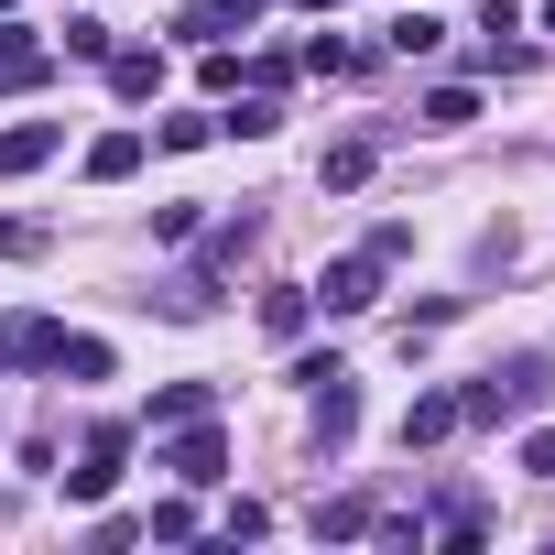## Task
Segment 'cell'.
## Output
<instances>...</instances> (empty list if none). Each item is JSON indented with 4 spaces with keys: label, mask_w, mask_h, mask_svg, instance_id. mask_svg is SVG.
I'll return each mask as SVG.
<instances>
[{
    "label": "cell",
    "mask_w": 555,
    "mask_h": 555,
    "mask_svg": "<svg viewBox=\"0 0 555 555\" xmlns=\"http://www.w3.org/2000/svg\"><path fill=\"white\" fill-rule=\"evenodd\" d=\"M544 392H555L544 360H501V371H479V382L457 392V414H468V425H512V414H533Z\"/></svg>",
    "instance_id": "1"
},
{
    "label": "cell",
    "mask_w": 555,
    "mask_h": 555,
    "mask_svg": "<svg viewBox=\"0 0 555 555\" xmlns=\"http://www.w3.org/2000/svg\"><path fill=\"white\" fill-rule=\"evenodd\" d=\"M153 468H164L175 490H218V479H229V436H218L207 414H196V425H164V436H153Z\"/></svg>",
    "instance_id": "2"
},
{
    "label": "cell",
    "mask_w": 555,
    "mask_h": 555,
    "mask_svg": "<svg viewBox=\"0 0 555 555\" xmlns=\"http://www.w3.org/2000/svg\"><path fill=\"white\" fill-rule=\"evenodd\" d=\"M382 272H392V261H382V250L360 240V250H338V261L317 272L306 295H317V317H371V306H382Z\"/></svg>",
    "instance_id": "3"
},
{
    "label": "cell",
    "mask_w": 555,
    "mask_h": 555,
    "mask_svg": "<svg viewBox=\"0 0 555 555\" xmlns=\"http://www.w3.org/2000/svg\"><path fill=\"white\" fill-rule=\"evenodd\" d=\"M120 468H131V425H99V436L77 447V468H66V501H77V512H99V501L120 490Z\"/></svg>",
    "instance_id": "4"
},
{
    "label": "cell",
    "mask_w": 555,
    "mask_h": 555,
    "mask_svg": "<svg viewBox=\"0 0 555 555\" xmlns=\"http://www.w3.org/2000/svg\"><path fill=\"white\" fill-rule=\"evenodd\" d=\"M272 12V0H196V12H175V44H229Z\"/></svg>",
    "instance_id": "5"
},
{
    "label": "cell",
    "mask_w": 555,
    "mask_h": 555,
    "mask_svg": "<svg viewBox=\"0 0 555 555\" xmlns=\"http://www.w3.org/2000/svg\"><path fill=\"white\" fill-rule=\"evenodd\" d=\"M360 436V382H349V360L317 382V447H349Z\"/></svg>",
    "instance_id": "6"
},
{
    "label": "cell",
    "mask_w": 555,
    "mask_h": 555,
    "mask_svg": "<svg viewBox=\"0 0 555 555\" xmlns=\"http://www.w3.org/2000/svg\"><path fill=\"white\" fill-rule=\"evenodd\" d=\"M44 360H55V317H0V382L44 371Z\"/></svg>",
    "instance_id": "7"
},
{
    "label": "cell",
    "mask_w": 555,
    "mask_h": 555,
    "mask_svg": "<svg viewBox=\"0 0 555 555\" xmlns=\"http://www.w3.org/2000/svg\"><path fill=\"white\" fill-rule=\"evenodd\" d=\"M457 425H468V414H457V392H414V403H403V457H414V447H447Z\"/></svg>",
    "instance_id": "8"
},
{
    "label": "cell",
    "mask_w": 555,
    "mask_h": 555,
    "mask_svg": "<svg viewBox=\"0 0 555 555\" xmlns=\"http://www.w3.org/2000/svg\"><path fill=\"white\" fill-rule=\"evenodd\" d=\"M44 44H34V23H12V12H0V88H44Z\"/></svg>",
    "instance_id": "9"
},
{
    "label": "cell",
    "mask_w": 555,
    "mask_h": 555,
    "mask_svg": "<svg viewBox=\"0 0 555 555\" xmlns=\"http://www.w3.org/2000/svg\"><path fill=\"white\" fill-rule=\"evenodd\" d=\"M153 88H164V55H153V44H109V99H131V109H142Z\"/></svg>",
    "instance_id": "10"
},
{
    "label": "cell",
    "mask_w": 555,
    "mask_h": 555,
    "mask_svg": "<svg viewBox=\"0 0 555 555\" xmlns=\"http://www.w3.org/2000/svg\"><path fill=\"white\" fill-rule=\"evenodd\" d=\"M142 153H153L142 131H99V142H88V185H131V175H142Z\"/></svg>",
    "instance_id": "11"
},
{
    "label": "cell",
    "mask_w": 555,
    "mask_h": 555,
    "mask_svg": "<svg viewBox=\"0 0 555 555\" xmlns=\"http://www.w3.org/2000/svg\"><path fill=\"white\" fill-rule=\"evenodd\" d=\"M55 120H12V131H0V175H34V164H55Z\"/></svg>",
    "instance_id": "12"
},
{
    "label": "cell",
    "mask_w": 555,
    "mask_h": 555,
    "mask_svg": "<svg viewBox=\"0 0 555 555\" xmlns=\"http://www.w3.org/2000/svg\"><path fill=\"white\" fill-rule=\"evenodd\" d=\"M55 382H109V338H66L55 327V360H44Z\"/></svg>",
    "instance_id": "13"
},
{
    "label": "cell",
    "mask_w": 555,
    "mask_h": 555,
    "mask_svg": "<svg viewBox=\"0 0 555 555\" xmlns=\"http://www.w3.org/2000/svg\"><path fill=\"white\" fill-rule=\"evenodd\" d=\"M196 414H218V392H207V382H164V392H153V414H142V425H153V436H164V425H196Z\"/></svg>",
    "instance_id": "14"
},
{
    "label": "cell",
    "mask_w": 555,
    "mask_h": 555,
    "mask_svg": "<svg viewBox=\"0 0 555 555\" xmlns=\"http://www.w3.org/2000/svg\"><path fill=\"white\" fill-rule=\"evenodd\" d=\"M414 120H425V131H468V120H479V88H425Z\"/></svg>",
    "instance_id": "15"
},
{
    "label": "cell",
    "mask_w": 555,
    "mask_h": 555,
    "mask_svg": "<svg viewBox=\"0 0 555 555\" xmlns=\"http://www.w3.org/2000/svg\"><path fill=\"white\" fill-rule=\"evenodd\" d=\"M371 164H382L371 142H327V164H317V185H327V196H349V185H371Z\"/></svg>",
    "instance_id": "16"
},
{
    "label": "cell",
    "mask_w": 555,
    "mask_h": 555,
    "mask_svg": "<svg viewBox=\"0 0 555 555\" xmlns=\"http://www.w3.org/2000/svg\"><path fill=\"white\" fill-rule=\"evenodd\" d=\"M447 44V23L425 12V0H403V12H392V55H436Z\"/></svg>",
    "instance_id": "17"
},
{
    "label": "cell",
    "mask_w": 555,
    "mask_h": 555,
    "mask_svg": "<svg viewBox=\"0 0 555 555\" xmlns=\"http://www.w3.org/2000/svg\"><path fill=\"white\" fill-rule=\"evenodd\" d=\"M371 522H382L371 501H317V544H360Z\"/></svg>",
    "instance_id": "18"
},
{
    "label": "cell",
    "mask_w": 555,
    "mask_h": 555,
    "mask_svg": "<svg viewBox=\"0 0 555 555\" xmlns=\"http://www.w3.org/2000/svg\"><path fill=\"white\" fill-rule=\"evenodd\" d=\"M306 317H317V295H306V284H284V295H261V327H272V338H306Z\"/></svg>",
    "instance_id": "19"
},
{
    "label": "cell",
    "mask_w": 555,
    "mask_h": 555,
    "mask_svg": "<svg viewBox=\"0 0 555 555\" xmlns=\"http://www.w3.org/2000/svg\"><path fill=\"white\" fill-rule=\"evenodd\" d=\"M218 131H229V142H272V131H284V120H272V99H261V88H250V99H240V109H229V120H218Z\"/></svg>",
    "instance_id": "20"
},
{
    "label": "cell",
    "mask_w": 555,
    "mask_h": 555,
    "mask_svg": "<svg viewBox=\"0 0 555 555\" xmlns=\"http://www.w3.org/2000/svg\"><path fill=\"white\" fill-rule=\"evenodd\" d=\"M196 88L229 99V88H240V44H196Z\"/></svg>",
    "instance_id": "21"
},
{
    "label": "cell",
    "mask_w": 555,
    "mask_h": 555,
    "mask_svg": "<svg viewBox=\"0 0 555 555\" xmlns=\"http://www.w3.org/2000/svg\"><path fill=\"white\" fill-rule=\"evenodd\" d=\"M153 142H164V153H196V142H218V120H196V109H175V120H153Z\"/></svg>",
    "instance_id": "22"
},
{
    "label": "cell",
    "mask_w": 555,
    "mask_h": 555,
    "mask_svg": "<svg viewBox=\"0 0 555 555\" xmlns=\"http://www.w3.org/2000/svg\"><path fill=\"white\" fill-rule=\"evenodd\" d=\"M240 77H250L261 99H284V88H295V55H240Z\"/></svg>",
    "instance_id": "23"
},
{
    "label": "cell",
    "mask_w": 555,
    "mask_h": 555,
    "mask_svg": "<svg viewBox=\"0 0 555 555\" xmlns=\"http://www.w3.org/2000/svg\"><path fill=\"white\" fill-rule=\"evenodd\" d=\"M66 55H88V66H109V23H99V12H77V23H66Z\"/></svg>",
    "instance_id": "24"
},
{
    "label": "cell",
    "mask_w": 555,
    "mask_h": 555,
    "mask_svg": "<svg viewBox=\"0 0 555 555\" xmlns=\"http://www.w3.org/2000/svg\"><path fill=\"white\" fill-rule=\"evenodd\" d=\"M218 533H229V544H261V533H272V512H261V501H229V512H218Z\"/></svg>",
    "instance_id": "25"
},
{
    "label": "cell",
    "mask_w": 555,
    "mask_h": 555,
    "mask_svg": "<svg viewBox=\"0 0 555 555\" xmlns=\"http://www.w3.org/2000/svg\"><path fill=\"white\" fill-rule=\"evenodd\" d=\"M512 468H522V479H555V425H533V436L512 447Z\"/></svg>",
    "instance_id": "26"
},
{
    "label": "cell",
    "mask_w": 555,
    "mask_h": 555,
    "mask_svg": "<svg viewBox=\"0 0 555 555\" xmlns=\"http://www.w3.org/2000/svg\"><path fill=\"white\" fill-rule=\"evenodd\" d=\"M34 250H44V229H34V218H0V261H34Z\"/></svg>",
    "instance_id": "27"
},
{
    "label": "cell",
    "mask_w": 555,
    "mask_h": 555,
    "mask_svg": "<svg viewBox=\"0 0 555 555\" xmlns=\"http://www.w3.org/2000/svg\"><path fill=\"white\" fill-rule=\"evenodd\" d=\"M306 12H317V23H327V12H338V0H306Z\"/></svg>",
    "instance_id": "28"
},
{
    "label": "cell",
    "mask_w": 555,
    "mask_h": 555,
    "mask_svg": "<svg viewBox=\"0 0 555 555\" xmlns=\"http://www.w3.org/2000/svg\"><path fill=\"white\" fill-rule=\"evenodd\" d=\"M544 34H555V0H544Z\"/></svg>",
    "instance_id": "29"
},
{
    "label": "cell",
    "mask_w": 555,
    "mask_h": 555,
    "mask_svg": "<svg viewBox=\"0 0 555 555\" xmlns=\"http://www.w3.org/2000/svg\"><path fill=\"white\" fill-rule=\"evenodd\" d=\"M0 12H12V0H0Z\"/></svg>",
    "instance_id": "30"
}]
</instances>
